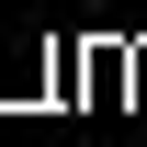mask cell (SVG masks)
<instances>
[{"mask_svg":"<svg viewBox=\"0 0 147 147\" xmlns=\"http://www.w3.org/2000/svg\"><path fill=\"white\" fill-rule=\"evenodd\" d=\"M125 91H136V45H125V34L102 23V34L79 45V102H91V113H113Z\"/></svg>","mask_w":147,"mask_h":147,"instance_id":"6da1fadb","label":"cell"},{"mask_svg":"<svg viewBox=\"0 0 147 147\" xmlns=\"http://www.w3.org/2000/svg\"><path fill=\"white\" fill-rule=\"evenodd\" d=\"M136 102H147V45H136Z\"/></svg>","mask_w":147,"mask_h":147,"instance_id":"7a4b0ae2","label":"cell"}]
</instances>
